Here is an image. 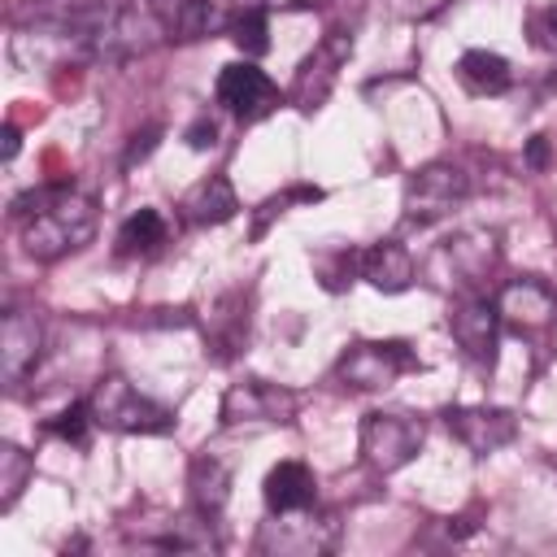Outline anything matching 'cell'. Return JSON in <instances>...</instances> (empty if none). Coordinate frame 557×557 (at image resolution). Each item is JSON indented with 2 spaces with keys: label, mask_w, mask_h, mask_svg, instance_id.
Wrapping results in <instances>:
<instances>
[{
  "label": "cell",
  "mask_w": 557,
  "mask_h": 557,
  "mask_svg": "<svg viewBox=\"0 0 557 557\" xmlns=\"http://www.w3.org/2000/svg\"><path fill=\"white\" fill-rule=\"evenodd\" d=\"M13 222L22 235V248L35 261H61L91 244L100 209H96V196H87L70 183H52V187L22 196L13 209Z\"/></svg>",
  "instance_id": "1"
},
{
  "label": "cell",
  "mask_w": 557,
  "mask_h": 557,
  "mask_svg": "<svg viewBox=\"0 0 557 557\" xmlns=\"http://www.w3.org/2000/svg\"><path fill=\"white\" fill-rule=\"evenodd\" d=\"M87 405H91L96 426H109V431H122V435H161V431L174 426V413L161 409L157 400H148L122 374H104Z\"/></svg>",
  "instance_id": "2"
},
{
  "label": "cell",
  "mask_w": 557,
  "mask_h": 557,
  "mask_svg": "<svg viewBox=\"0 0 557 557\" xmlns=\"http://www.w3.org/2000/svg\"><path fill=\"white\" fill-rule=\"evenodd\" d=\"M335 540H339L335 513H313V505H305V509L274 513L270 522H261V531H257V553H274V557H318V553L335 548Z\"/></svg>",
  "instance_id": "3"
},
{
  "label": "cell",
  "mask_w": 557,
  "mask_h": 557,
  "mask_svg": "<svg viewBox=\"0 0 557 557\" xmlns=\"http://www.w3.org/2000/svg\"><path fill=\"white\" fill-rule=\"evenodd\" d=\"M422 435L426 426L413 418V413H396V409H374L366 413L361 422V457L370 470L379 474H392L400 466H409L422 448Z\"/></svg>",
  "instance_id": "4"
},
{
  "label": "cell",
  "mask_w": 557,
  "mask_h": 557,
  "mask_svg": "<svg viewBox=\"0 0 557 557\" xmlns=\"http://www.w3.org/2000/svg\"><path fill=\"white\" fill-rule=\"evenodd\" d=\"M466 196H470V174L453 161H431V165L413 170L405 183V218L418 226H431V222L448 218Z\"/></svg>",
  "instance_id": "5"
},
{
  "label": "cell",
  "mask_w": 557,
  "mask_h": 557,
  "mask_svg": "<svg viewBox=\"0 0 557 557\" xmlns=\"http://www.w3.org/2000/svg\"><path fill=\"white\" fill-rule=\"evenodd\" d=\"M413 366H418V357L405 339H361L339 357L335 379L357 392H379V387H392Z\"/></svg>",
  "instance_id": "6"
},
{
  "label": "cell",
  "mask_w": 557,
  "mask_h": 557,
  "mask_svg": "<svg viewBox=\"0 0 557 557\" xmlns=\"http://www.w3.org/2000/svg\"><path fill=\"white\" fill-rule=\"evenodd\" d=\"M348 52H352V30H344V26H335V30H326L322 35V44L300 61V70H296V83H292V104L296 109H318L322 100H326V91L335 87V78H339V65L348 61Z\"/></svg>",
  "instance_id": "7"
},
{
  "label": "cell",
  "mask_w": 557,
  "mask_h": 557,
  "mask_svg": "<svg viewBox=\"0 0 557 557\" xmlns=\"http://www.w3.org/2000/svg\"><path fill=\"white\" fill-rule=\"evenodd\" d=\"M296 418V392L265 383V379H244L231 383L222 396V422L226 426H244V422H292Z\"/></svg>",
  "instance_id": "8"
},
{
  "label": "cell",
  "mask_w": 557,
  "mask_h": 557,
  "mask_svg": "<svg viewBox=\"0 0 557 557\" xmlns=\"http://www.w3.org/2000/svg\"><path fill=\"white\" fill-rule=\"evenodd\" d=\"M448 331L453 339L466 348L470 361L479 366H492L496 361V344H500V313L487 296L479 292H466L461 300L448 305Z\"/></svg>",
  "instance_id": "9"
},
{
  "label": "cell",
  "mask_w": 557,
  "mask_h": 557,
  "mask_svg": "<svg viewBox=\"0 0 557 557\" xmlns=\"http://www.w3.org/2000/svg\"><path fill=\"white\" fill-rule=\"evenodd\" d=\"M144 4L161 22V30L165 35H178V39L213 35V30L231 26V17L239 9H248L244 0H144Z\"/></svg>",
  "instance_id": "10"
},
{
  "label": "cell",
  "mask_w": 557,
  "mask_h": 557,
  "mask_svg": "<svg viewBox=\"0 0 557 557\" xmlns=\"http://www.w3.org/2000/svg\"><path fill=\"white\" fill-rule=\"evenodd\" d=\"M218 104H226L244 122H257V117H265L278 104V87L252 61H231L218 74Z\"/></svg>",
  "instance_id": "11"
},
{
  "label": "cell",
  "mask_w": 557,
  "mask_h": 557,
  "mask_svg": "<svg viewBox=\"0 0 557 557\" xmlns=\"http://www.w3.org/2000/svg\"><path fill=\"white\" fill-rule=\"evenodd\" d=\"M496 313H500L505 326H513L522 335H535V331L553 326V318H557V292L548 283H540V278H513V283L500 287Z\"/></svg>",
  "instance_id": "12"
},
{
  "label": "cell",
  "mask_w": 557,
  "mask_h": 557,
  "mask_svg": "<svg viewBox=\"0 0 557 557\" xmlns=\"http://www.w3.org/2000/svg\"><path fill=\"white\" fill-rule=\"evenodd\" d=\"M44 352V322L30 309H9L0 322V374L9 387H17Z\"/></svg>",
  "instance_id": "13"
},
{
  "label": "cell",
  "mask_w": 557,
  "mask_h": 557,
  "mask_svg": "<svg viewBox=\"0 0 557 557\" xmlns=\"http://www.w3.org/2000/svg\"><path fill=\"white\" fill-rule=\"evenodd\" d=\"M444 422H448V431H453L474 457H487V453L513 444V435H518V418H513L509 409H487V405L448 409Z\"/></svg>",
  "instance_id": "14"
},
{
  "label": "cell",
  "mask_w": 557,
  "mask_h": 557,
  "mask_svg": "<svg viewBox=\"0 0 557 557\" xmlns=\"http://www.w3.org/2000/svg\"><path fill=\"white\" fill-rule=\"evenodd\" d=\"M178 209H183V218H187L191 226H222V222H231V218L239 213V200H235L231 178L209 174V178H200V183L183 196Z\"/></svg>",
  "instance_id": "15"
},
{
  "label": "cell",
  "mask_w": 557,
  "mask_h": 557,
  "mask_svg": "<svg viewBox=\"0 0 557 557\" xmlns=\"http://www.w3.org/2000/svg\"><path fill=\"white\" fill-rule=\"evenodd\" d=\"M361 278H370L379 292H405L413 283V257L400 239H379L361 248Z\"/></svg>",
  "instance_id": "16"
},
{
  "label": "cell",
  "mask_w": 557,
  "mask_h": 557,
  "mask_svg": "<svg viewBox=\"0 0 557 557\" xmlns=\"http://www.w3.org/2000/svg\"><path fill=\"white\" fill-rule=\"evenodd\" d=\"M313 496H318V479L305 461H278L265 474V509L270 513L305 509V505H313Z\"/></svg>",
  "instance_id": "17"
},
{
  "label": "cell",
  "mask_w": 557,
  "mask_h": 557,
  "mask_svg": "<svg viewBox=\"0 0 557 557\" xmlns=\"http://www.w3.org/2000/svg\"><path fill=\"white\" fill-rule=\"evenodd\" d=\"M457 78L470 96H505L513 87V70L500 52H487V48H470L461 52L457 61Z\"/></svg>",
  "instance_id": "18"
},
{
  "label": "cell",
  "mask_w": 557,
  "mask_h": 557,
  "mask_svg": "<svg viewBox=\"0 0 557 557\" xmlns=\"http://www.w3.org/2000/svg\"><path fill=\"white\" fill-rule=\"evenodd\" d=\"M170 239V226L157 209H135L117 231V257H152Z\"/></svg>",
  "instance_id": "19"
},
{
  "label": "cell",
  "mask_w": 557,
  "mask_h": 557,
  "mask_svg": "<svg viewBox=\"0 0 557 557\" xmlns=\"http://www.w3.org/2000/svg\"><path fill=\"white\" fill-rule=\"evenodd\" d=\"M226 487H231V470L218 457H196V466H191V496H196V509L205 518H213L226 505Z\"/></svg>",
  "instance_id": "20"
},
{
  "label": "cell",
  "mask_w": 557,
  "mask_h": 557,
  "mask_svg": "<svg viewBox=\"0 0 557 557\" xmlns=\"http://www.w3.org/2000/svg\"><path fill=\"white\" fill-rule=\"evenodd\" d=\"M30 470H35L30 453H22L17 444H0V509H13V500L22 496Z\"/></svg>",
  "instance_id": "21"
},
{
  "label": "cell",
  "mask_w": 557,
  "mask_h": 557,
  "mask_svg": "<svg viewBox=\"0 0 557 557\" xmlns=\"http://www.w3.org/2000/svg\"><path fill=\"white\" fill-rule=\"evenodd\" d=\"M231 39H235V48L244 52V57H261V52H270V22H265V13L261 9H239L235 17H231Z\"/></svg>",
  "instance_id": "22"
},
{
  "label": "cell",
  "mask_w": 557,
  "mask_h": 557,
  "mask_svg": "<svg viewBox=\"0 0 557 557\" xmlns=\"http://www.w3.org/2000/svg\"><path fill=\"white\" fill-rule=\"evenodd\" d=\"M91 405L87 400H74L70 409H61L44 431L48 435H61V440H70V444H78V448H87V440H91Z\"/></svg>",
  "instance_id": "23"
},
{
  "label": "cell",
  "mask_w": 557,
  "mask_h": 557,
  "mask_svg": "<svg viewBox=\"0 0 557 557\" xmlns=\"http://www.w3.org/2000/svg\"><path fill=\"white\" fill-rule=\"evenodd\" d=\"M527 39H531L535 52L557 57V0L544 4V9H531V13H527Z\"/></svg>",
  "instance_id": "24"
},
{
  "label": "cell",
  "mask_w": 557,
  "mask_h": 557,
  "mask_svg": "<svg viewBox=\"0 0 557 557\" xmlns=\"http://www.w3.org/2000/svg\"><path fill=\"white\" fill-rule=\"evenodd\" d=\"M448 0H392V9L400 13V17H409V22H422V17H435L440 9H444Z\"/></svg>",
  "instance_id": "25"
},
{
  "label": "cell",
  "mask_w": 557,
  "mask_h": 557,
  "mask_svg": "<svg viewBox=\"0 0 557 557\" xmlns=\"http://www.w3.org/2000/svg\"><path fill=\"white\" fill-rule=\"evenodd\" d=\"M187 144H191V148H213V144H218V126H213L209 117H200V122L187 131Z\"/></svg>",
  "instance_id": "26"
},
{
  "label": "cell",
  "mask_w": 557,
  "mask_h": 557,
  "mask_svg": "<svg viewBox=\"0 0 557 557\" xmlns=\"http://www.w3.org/2000/svg\"><path fill=\"white\" fill-rule=\"evenodd\" d=\"M152 144H157V126H148L144 135H135V144H131V152H126V165H135V161H144V157L152 152Z\"/></svg>",
  "instance_id": "27"
},
{
  "label": "cell",
  "mask_w": 557,
  "mask_h": 557,
  "mask_svg": "<svg viewBox=\"0 0 557 557\" xmlns=\"http://www.w3.org/2000/svg\"><path fill=\"white\" fill-rule=\"evenodd\" d=\"M527 165H531V170H544V165H548V139H544V135H535V139L527 144Z\"/></svg>",
  "instance_id": "28"
},
{
  "label": "cell",
  "mask_w": 557,
  "mask_h": 557,
  "mask_svg": "<svg viewBox=\"0 0 557 557\" xmlns=\"http://www.w3.org/2000/svg\"><path fill=\"white\" fill-rule=\"evenodd\" d=\"M265 4H274V9H318L326 0H265Z\"/></svg>",
  "instance_id": "29"
},
{
  "label": "cell",
  "mask_w": 557,
  "mask_h": 557,
  "mask_svg": "<svg viewBox=\"0 0 557 557\" xmlns=\"http://www.w3.org/2000/svg\"><path fill=\"white\" fill-rule=\"evenodd\" d=\"M13 152H17V126L9 122L4 126V161H13Z\"/></svg>",
  "instance_id": "30"
},
{
  "label": "cell",
  "mask_w": 557,
  "mask_h": 557,
  "mask_svg": "<svg viewBox=\"0 0 557 557\" xmlns=\"http://www.w3.org/2000/svg\"><path fill=\"white\" fill-rule=\"evenodd\" d=\"M553 352H557V318H553Z\"/></svg>",
  "instance_id": "31"
}]
</instances>
